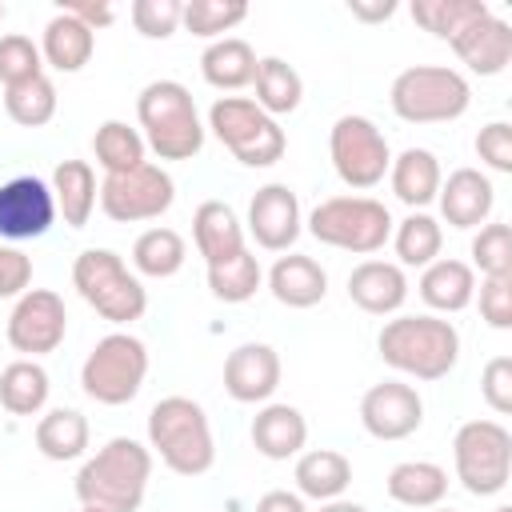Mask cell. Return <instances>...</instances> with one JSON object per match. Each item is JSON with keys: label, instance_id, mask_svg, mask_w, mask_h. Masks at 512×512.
Returning a JSON list of instances; mask_svg holds the SVG:
<instances>
[{"label": "cell", "instance_id": "6da1fadb", "mask_svg": "<svg viewBox=\"0 0 512 512\" xmlns=\"http://www.w3.org/2000/svg\"><path fill=\"white\" fill-rule=\"evenodd\" d=\"M380 360L412 380H444L460 360V332L452 320L420 312V316H392L376 336Z\"/></svg>", "mask_w": 512, "mask_h": 512}, {"label": "cell", "instance_id": "7a4b0ae2", "mask_svg": "<svg viewBox=\"0 0 512 512\" xmlns=\"http://www.w3.org/2000/svg\"><path fill=\"white\" fill-rule=\"evenodd\" d=\"M152 480V448L132 436H112L96 456H88L76 472L80 504H96L108 512H136L144 504Z\"/></svg>", "mask_w": 512, "mask_h": 512}, {"label": "cell", "instance_id": "3957f363", "mask_svg": "<svg viewBox=\"0 0 512 512\" xmlns=\"http://www.w3.org/2000/svg\"><path fill=\"white\" fill-rule=\"evenodd\" d=\"M148 448L176 476H204L216 464L208 412L192 396H164L148 412Z\"/></svg>", "mask_w": 512, "mask_h": 512}, {"label": "cell", "instance_id": "277c9868", "mask_svg": "<svg viewBox=\"0 0 512 512\" xmlns=\"http://www.w3.org/2000/svg\"><path fill=\"white\" fill-rule=\"evenodd\" d=\"M136 120L144 144L160 160H192L204 148V124L192 92L180 80H152L136 96Z\"/></svg>", "mask_w": 512, "mask_h": 512}, {"label": "cell", "instance_id": "5b68a950", "mask_svg": "<svg viewBox=\"0 0 512 512\" xmlns=\"http://www.w3.org/2000/svg\"><path fill=\"white\" fill-rule=\"evenodd\" d=\"M72 288L108 324H132L148 312V288L112 248H84L72 260Z\"/></svg>", "mask_w": 512, "mask_h": 512}, {"label": "cell", "instance_id": "8992f818", "mask_svg": "<svg viewBox=\"0 0 512 512\" xmlns=\"http://www.w3.org/2000/svg\"><path fill=\"white\" fill-rule=\"evenodd\" d=\"M392 112L404 124H448L472 104V84L448 64H412L392 80Z\"/></svg>", "mask_w": 512, "mask_h": 512}, {"label": "cell", "instance_id": "52a82bcc", "mask_svg": "<svg viewBox=\"0 0 512 512\" xmlns=\"http://www.w3.org/2000/svg\"><path fill=\"white\" fill-rule=\"evenodd\" d=\"M392 224H396L392 212L376 196H328L304 220L312 240L340 248V252H352V256L380 252L392 240Z\"/></svg>", "mask_w": 512, "mask_h": 512}, {"label": "cell", "instance_id": "ba28073f", "mask_svg": "<svg viewBox=\"0 0 512 512\" xmlns=\"http://www.w3.org/2000/svg\"><path fill=\"white\" fill-rule=\"evenodd\" d=\"M148 380V344L132 332H108L80 364V388L104 408H120L140 396Z\"/></svg>", "mask_w": 512, "mask_h": 512}, {"label": "cell", "instance_id": "9c48e42d", "mask_svg": "<svg viewBox=\"0 0 512 512\" xmlns=\"http://www.w3.org/2000/svg\"><path fill=\"white\" fill-rule=\"evenodd\" d=\"M208 128L244 168H272L288 152V136L280 120L260 112L256 100L248 96H220L208 108Z\"/></svg>", "mask_w": 512, "mask_h": 512}, {"label": "cell", "instance_id": "30bf717a", "mask_svg": "<svg viewBox=\"0 0 512 512\" xmlns=\"http://www.w3.org/2000/svg\"><path fill=\"white\" fill-rule=\"evenodd\" d=\"M456 480L468 496H500L512 480V432L500 420H468L452 436Z\"/></svg>", "mask_w": 512, "mask_h": 512}, {"label": "cell", "instance_id": "8fae6325", "mask_svg": "<svg viewBox=\"0 0 512 512\" xmlns=\"http://www.w3.org/2000/svg\"><path fill=\"white\" fill-rule=\"evenodd\" d=\"M328 156H332V168H336L340 184H348L352 192L376 188L388 176V164H392L388 136L376 128V120H368L360 112H348L332 124Z\"/></svg>", "mask_w": 512, "mask_h": 512}, {"label": "cell", "instance_id": "7c38bea8", "mask_svg": "<svg viewBox=\"0 0 512 512\" xmlns=\"http://www.w3.org/2000/svg\"><path fill=\"white\" fill-rule=\"evenodd\" d=\"M172 204H176V184L152 160H144L132 172H120V176H104L100 180V208L116 224L160 220Z\"/></svg>", "mask_w": 512, "mask_h": 512}, {"label": "cell", "instance_id": "4fadbf2b", "mask_svg": "<svg viewBox=\"0 0 512 512\" xmlns=\"http://www.w3.org/2000/svg\"><path fill=\"white\" fill-rule=\"evenodd\" d=\"M8 344L24 356V360H36V356H48L64 344L68 336V308H64V296L52 292V288H28L24 296H16L12 312H8Z\"/></svg>", "mask_w": 512, "mask_h": 512}, {"label": "cell", "instance_id": "5bb4252c", "mask_svg": "<svg viewBox=\"0 0 512 512\" xmlns=\"http://www.w3.org/2000/svg\"><path fill=\"white\" fill-rule=\"evenodd\" d=\"M56 224L52 184L40 176H12L0 184V240L24 244Z\"/></svg>", "mask_w": 512, "mask_h": 512}, {"label": "cell", "instance_id": "9a60e30c", "mask_svg": "<svg viewBox=\"0 0 512 512\" xmlns=\"http://www.w3.org/2000/svg\"><path fill=\"white\" fill-rule=\"evenodd\" d=\"M360 424L372 440H408L424 424V400L404 380H380L360 396Z\"/></svg>", "mask_w": 512, "mask_h": 512}, {"label": "cell", "instance_id": "2e32d148", "mask_svg": "<svg viewBox=\"0 0 512 512\" xmlns=\"http://www.w3.org/2000/svg\"><path fill=\"white\" fill-rule=\"evenodd\" d=\"M300 232H304L300 196L276 180L256 188V196L248 200V236L264 252H288L300 240Z\"/></svg>", "mask_w": 512, "mask_h": 512}, {"label": "cell", "instance_id": "e0dca14e", "mask_svg": "<svg viewBox=\"0 0 512 512\" xmlns=\"http://www.w3.org/2000/svg\"><path fill=\"white\" fill-rule=\"evenodd\" d=\"M280 376H284L280 352L260 340L232 348L224 360V392L236 404H268L280 388Z\"/></svg>", "mask_w": 512, "mask_h": 512}, {"label": "cell", "instance_id": "ac0fdd59", "mask_svg": "<svg viewBox=\"0 0 512 512\" xmlns=\"http://www.w3.org/2000/svg\"><path fill=\"white\" fill-rule=\"evenodd\" d=\"M448 44L476 76H500L512 60V24L488 8L484 16L468 20Z\"/></svg>", "mask_w": 512, "mask_h": 512}, {"label": "cell", "instance_id": "d6986e66", "mask_svg": "<svg viewBox=\"0 0 512 512\" xmlns=\"http://www.w3.org/2000/svg\"><path fill=\"white\" fill-rule=\"evenodd\" d=\"M436 204H440L444 224L468 232V228L488 224V216L496 208V188L480 168H456V172H448V180H440Z\"/></svg>", "mask_w": 512, "mask_h": 512}, {"label": "cell", "instance_id": "ffe728a7", "mask_svg": "<svg viewBox=\"0 0 512 512\" xmlns=\"http://www.w3.org/2000/svg\"><path fill=\"white\" fill-rule=\"evenodd\" d=\"M348 300L368 316H396L408 300V276L392 260H360L348 272Z\"/></svg>", "mask_w": 512, "mask_h": 512}, {"label": "cell", "instance_id": "44dd1931", "mask_svg": "<svg viewBox=\"0 0 512 512\" xmlns=\"http://www.w3.org/2000/svg\"><path fill=\"white\" fill-rule=\"evenodd\" d=\"M248 436H252V448H256L264 460H292V456H300L304 444H308V420H304L300 408L268 400V404L252 416Z\"/></svg>", "mask_w": 512, "mask_h": 512}, {"label": "cell", "instance_id": "7402d4cb", "mask_svg": "<svg viewBox=\"0 0 512 512\" xmlns=\"http://www.w3.org/2000/svg\"><path fill=\"white\" fill-rule=\"evenodd\" d=\"M268 292L284 308H316L328 296V272L304 252H284L268 268Z\"/></svg>", "mask_w": 512, "mask_h": 512}, {"label": "cell", "instance_id": "603a6c76", "mask_svg": "<svg viewBox=\"0 0 512 512\" xmlns=\"http://www.w3.org/2000/svg\"><path fill=\"white\" fill-rule=\"evenodd\" d=\"M420 300L432 308V316H452V312H464L472 300H476V272L468 260H452V256H440L432 260L424 272H420V284H416Z\"/></svg>", "mask_w": 512, "mask_h": 512}, {"label": "cell", "instance_id": "cb8c5ba5", "mask_svg": "<svg viewBox=\"0 0 512 512\" xmlns=\"http://www.w3.org/2000/svg\"><path fill=\"white\" fill-rule=\"evenodd\" d=\"M292 480H296V496L328 504V500H340L348 492L352 460L344 452H336V448H308V452L296 456Z\"/></svg>", "mask_w": 512, "mask_h": 512}, {"label": "cell", "instance_id": "d4e9b609", "mask_svg": "<svg viewBox=\"0 0 512 512\" xmlns=\"http://www.w3.org/2000/svg\"><path fill=\"white\" fill-rule=\"evenodd\" d=\"M192 244L204 256V264H220V260L244 252L248 244H244V224H240L236 208L224 200H204L192 212Z\"/></svg>", "mask_w": 512, "mask_h": 512}, {"label": "cell", "instance_id": "484cf974", "mask_svg": "<svg viewBox=\"0 0 512 512\" xmlns=\"http://www.w3.org/2000/svg\"><path fill=\"white\" fill-rule=\"evenodd\" d=\"M440 180H444L440 160H436V152H428V148H404V152L392 156V164H388V184H392L396 200L408 204L412 212H424V208L436 200Z\"/></svg>", "mask_w": 512, "mask_h": 512}, {"label": "cell", "instance_id": "4316f807", "mask_svg": "<svg viewBox=\"0 0 512 512\" xmlns=\"http://www.w3.org/2000/svg\"><path fill=\"white\" fill-rule=\"evenodd\" d=\"M52 200H56V216L68 228H84L100 204V184L88 160H60L52 172Z\"/></svg>", "mask_w": 512, "mask_h": 512}, {"label": "cell", "instance_id": "83f0119b", "mask_svg": "<svg viewBox=\"0 0 512 512\" xmlns=\"http://www.w3.org/2000/svg\"><path fill=\"white\" fill-rule=\"evenodd\" d=\"M96 52V32L84 28L72 12H56L48 24H44V36H40V56L48 68L56 72H80Z\"/></svg>", "mask_w": 512, "mask_h": 512}, {"label": "cell", "instance_id": "f1b7e54d", "mask_svg": "<svg viewBox=\"0 0 512 512\" xmlns=\"http://www.w3.org/2000/svg\"><path fill=\"white\" fill-rule=\"evenodd\" d=\"M384 488L400 508H440V500L448 496V472L432 460H400L388 472Z\"/></svg>", "mask_w": 512, "mask_h": 512}, {"label": "cell", "instance_id": "f546056e", "mask_svg": "<svg viewBox=\"0 0 512 512\" xmlns=\"http://www.w3.org/2000/svg\"><path fill=\"white\" fill-rule=\"evenodd\" d=\"M256 64H260V56H256L252 44L240 40V36L212 40V44L200 52V76H204L212 88H220V92H240V88H248L252 76H256Z\"/></svg>", "mask_w": 512, "mask_h": 512}, {"label": "cell", "instance_id": "4dcf8cb0", "mask_svg": "<svg viewBox=\"0 0 512 512\" xmlns=\"http://www.w3.org/2000/svg\"><path fill=\"white\" fill-rule=\"evenodd\" d=\"M88 440H92V428H88V416L76 412V408H52L36 420V448L44 460H80L88 452Z\"/></svg>", "mask_w": 512, "mask_h": 512}, {"label": "cell", "instance_id": "1f68e13d", "mask_svg": "<svg viewBox=\"0 0 512 512\" xmlns=\"http://www.w3.org/2000/svg\"><path fill=\"white\" fill-rule=\"evenodd\" d=\"M252 88H256V108L268 112L272 120L296 112L300 100H304V80H300V72L284 56H260Z\"/></svg>", "mask_w": 512, "mask_h": 512}, {"label": "cell", "instance_id": "d6a6232c", "mask_svg": "<svg viewBox=\"0 0 512 512\" xmlns=\"http://www.w3.org/2000/svg\"><path fill=\"white\" fill-rule=\"evenodd\" d=\"M184 260H188L184 236H180L176 228H164V224L144 228V232L136 236V244H132V272H136V276H148V280H168V276H176V272L184 268Z\"/></svg>", "mask_w": 512, "mask_h": 512}, {"label": "cell", "instance_id": "836d02e7", "mask_svg": "<svg viewBox=\"0 0 512 512\" xmlns=\"http://www.w3.org/2000/svg\"><path fill=\"white\" fill-rule=\"evenodd\" d=\"M48 392H52V380L36 360L20 356L0 372V408L12 416H36L48 404Z\"/></svg>", "mask_w": 512, "mask_h": 512}, {"label": "cell", "instance_id": "e575fe53", "mask_svg": "<svg viewBox=\"0 0 512 512\" xmlns=\"http://www.w3.org/2000/svg\"><path fill=\"white\" fill-rule=\"evenodd\" d=\"M92 156L104 168V176H120V172H132L144 164L148 144H144L140 128H132L124 120H104L92 132Z\"/></svg>", "mask_w": 512, "mask_h": 512}, {"label": "cell", "instance_id": "d590c367", "mask_svg": "<svg viewBox=\"0 0 512 512\" xmlns=\"http://www.w3.org/2000/svg\"><path fill=\"white\" fill-rule=\"evenodd\" d=\"M392 248L400 268H428L432 260H440L444 228L428 212H408L400 224H392Z\"/></svg>", "mask_w": 512, "mask_h": 512}, {"label": "cell", "instance_id": "8d00e7d4", "mask_svg": "<svg viewBox=\"0 0 512 512\" xmlns=\"http://www.w3.org/2000/svg\"><path fill=\"white\" fill-rule=\"evenodd\" d=\"M260 284H264V268L248 248L220 264H208V288L224 304H248L260 292Z\"/></svg>", "mask_w": 512, "mask_h": 512}, {"label": "cell", "instance_id": "74e56055", "mask_svg": "<svg viewBox=\"0 0 512 512\" xmlns=\"http://www.w3.org/2000/svg\"><path fill=\"white\" fill-rule=\"evenodd\" d=\"M56 84L48 76H36V80H24L16 88H4V112L12 124L20 128H44L52 116H56Z\"/></svg>", "mask_w": 512, "mask_h": 512}, {"label": "cell", "instance_id": "f35d334b", "mask_svg": "<svg viewBox=\"0 0 512 512\" xmlns=\"http://www.w3.org/2000/svg\"><path fill=\"white\" fill-rule=\"evenodd\" d=\"M244 20H248L244 0H188L180 12V24L200 40H224V32H232Z\"/></svg>", "mask_w": 512, "mask_h": 512}, {"label": "cell", "instance_id": "ab89813d", "mask_svg": "<svg viewBox=\"0 0 512 512\" xmlns=\"http://www.w3.org/2000/svg\"><path fill=\"white\" fill-rule=\"evenodd\" d=\"M484 12H488L484 0H416L412 4V20L440 40H452L468 20H476Z\"/></svg>", "mask_w": 512, "mask_h": 512}, {"label": "cell", "instance_id": "60d3db41", "mask_svg": "<svg viewBox=\"0 0 512 512\" xmlns=\"http://www.w3.org/2000/svg\"><path fill=\"white\" fill-rule=\"evenodd\" d=\"M472 272L480 268V276H512V228L504 220H488L476 228L472 244Z\"/></svg>", "mask_w": 512, "mask_h": 512}, {"label": "cell", "instance_id": "b9f144b4", "mask_svg": "<svg viewBox=\"0 0 512 512\" xmlns=\"http://www.w3.org/2000/svg\"><path fill=\"white\" fill-rule=\"evenodd\" d=\"M36 76H44L40 44H32V36H20V32L0 36V84L16 88V84L36 80Z\"/></svg>", "mask_w": 512, "mask_h": 512}, {"label": "cell", "instance_id": "7bdbcfd3", "mask_svg": "<svg viewBox=\"0 0 512 512\" xmlns=\"http://www.w3.org/2000/svg\"><path fill=\"white\" fill-rule=\"evenodd\" d=\"M180 12H184V0H132L128 4L136 32L148 40H168L180 28Z\"/></svg>", "mask_w": 512, "mask_h": 512}, {"label": "cell", "instance_id": "ee69618b", "mask_svg": "<svg viewBox=\"0 0 512 512\" xmlns=\"http://www.w3.org/2000/svg\"><path fill=\"white\" fill-rule=\"evenodd\" d=\"M476 156L484 168L508 176L512 172V124L508 120H488L476 132Z\"/></svg>", "mask_w": 512, "mask_h": 512}, {"label": "cell", "instance_id": "f6af8a7d", "mask_svg": "<svg viewBox=\"0 0 512 512\" xmlns=\"http://www.w3.org/2000/svg\"><path fill=\"white\" fill-rule=\"evenodd\" d=\"M480 320L488 328H512V276H484L480 280Z\"/></svg>", "mask_w": 512, "mask_h": 512}, {"label": "cell", "instance_id": "bcb514c9", "mask_svg": "<svg viewBox=\"0 0 512 512\" xmlns=\"http://www.w3.org/2000/svg\"><path fill=\"white\" fill-rule=\"evenodd\" d=\"M480 396L496 416L512 412V356H492L480 372Z\"/></svg>", "mask_w": 512, "mask_h": 512}, {"label": "cell", "instance_id": "7dc6e473", "mask_svg": "<svg viewBox=\"0 0 512 512\" xmlns=\"http://www.w3.org/2000/svg\"><path fill=\"white\" fill-rule=\"evenodd\" d=\"M32 284V256H24L16 244H0V300L24 296Z\"/></svg>", "mask_w": 512, "mask_h": 512}, {"label": "cell", "instance_id": "c3c4849f", "mask_svg": "<svg viewBox=\"0 0 512 512\" xmlns=\"http://www.w3.org/2000/svg\"><path fill=\"white\" fill-rule=\"evenodd\" d=\"M60 8L72 12V16H76L84 28H92V32H96V28H108V24L116 20V8L104 4V0H96V4H92V0H72V4H60Z\"/></svg>", "mask_w": 512, "mask_h": 512}, {"label": "cell", "instance_id": "681fc988", "mask_svg": "<svg viewBox=\"0 0 512 512\" xmlns=\"http://www.w3.org/2000/svg\"><path fill=\"white\" fill-rule=\"evenodd\" d=\"M256 512H308V508H304V496H296L288 488H272L256 500Z\"/></svg>", "mask_w": 512, "mask_h": 512}, {"label": "cell", "instance_id": "f907efd6", "mask_svg": "<svg viewBox=\"0 0 512 512\" xmlns=\"http://www.w3.org/2000/svg\"><path fill=\"white\" fill-rule=\"evenodd\" d=\"M348 12L364 24H384L396 16V0H376V4H364V0H348Z\"/></svg>", "mask_w": 512, "mask_h": 512}, {"label": "cell", "instance_id": "816d5d0a", "mask_svg": "<svg viewBox=\"0 0 512 512\" xmlns=\"http://www.w3.org/2000/svg\"><path fill=\"white\" fill-rule=\"evenodd\" d=\"M320 512H368L364 504H356V500H328V504H320Z\"/></svg>", "mask_w": 512, "mask_h": 512}, {"label": "cell", "instance_id": "f5cc1de1", "mask_svg": "<svg viewBox=\"0 0 512 512\" xmlns=\"http://www.w3.org/2000/svg\"><path fill=\"white\" fill-rule=\"evenodd\" d=\"M80 512H108V508H96V504H80Z\"/></svg>", "mask_w": 512, "mask_h": 512}, {"label": "cell", "instance_id": "db71d44e", "mask_svg": "<svg viewBox=\"0 0 512 512\" xmlns=\"http://www.w3.org/2000/svg\"><path fill=\"white\" fill-rule=\"evenodd\" d=\"M492 512H512V508H508V504H500V508H492Z\"/></svg>", "mask_w": 512, "mask_h": 512}, {"label": "cell", "instance_id": "11a10c76", "mask_svg": "<svg viewBox=\"0 0 512 512\" xmlns=\"http://www.w3.org/2000/svg\"><path fill=\"white\" fill-rule=\"evenodd\" d=\"M432 512H456V508H432Z\"/></svg>", "mask_w": 512, "mask_h": 512}, {"label": "cell", "instance_id": "9f6ffc18", "mask_svg": "<svg viewBox=\"0 0 512 512\" xmlns=\"http://www.w3.org/2000/svg\"><path fill=\"white\" fill-rule=\"evenodd\" d=\"M0 20H4V4H0Z\"/></svg>", "mask_w": 512, "mask_h": 512}]
</instances>
